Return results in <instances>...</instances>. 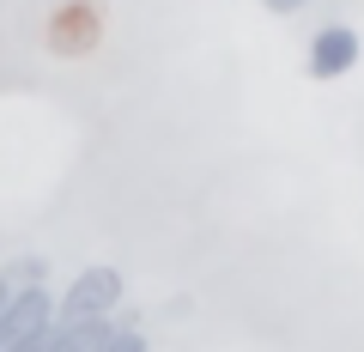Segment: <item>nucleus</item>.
<instances>
[{
	"instance_id": "nucleus-3",
	"label": "nucleus",
	"mask_w": 364,
	"mask_h": 352,
	"mask_svg": "<svg viewBox=\"0 0 364 352\" xmlns=\"http://www.w3.org/2000/svg\"><path fill=\"white\" fill-rule=\"evenodd\" d=\"M358 55H364V37H358L352 25H322V31L310 37L304 67H310V79H340V73L358 67Z\"/></svg>"
},
{
	"instance_id": "nucleus-8",
	"label": "nucleus",
	"mask_w": 364,
	"mask_h": 352,
	"mask_svg": "<svg viewBox=\"0 0 364 352\" xmlns=\"http://www.w3.org/2000/svg\"><path fill=\"white\" fill-rule=\"evenodd\" d=\"M6 298H13V286H6V279H0V310H6Z\"/></svg>"
},
{
	"instance_id": "nucleus-4",
	"label": "nucleus",
	"mask_w": 364,
	"mask_h": 352,
	"mask_svg": "<svg viewBox=\"0 0 364 352\" xmlns=\"http://www.w3.org/2000/svg\"><path fill=\"white\" fill-rule=\"evenodd\" d=\"M0 279L6 286H49V255H6Z\"/></svg>"
},
{
	"instance_id": "nucleus-5",
	"label": "nucleus",
	"mask_w": 364,
	"mask_h": 352,
	"mask_svg": "<svg viewBox=\"0 0 364 352\" xmlns=\"http://www.w3.org/2000/svg\"><path fill=\"white\" fill-rule=\"evenodd\" d=\"M97 352H152V340H146V328L134 322L128 310H116V328H109V340Z\"/></svg>"
},
{
	"instance_id": "nucleus-6",
	"label": "nucleus",
	"mask_w": 364,
	"mask_h": 352,
	"mask_svg": "<svg viewBox=\"0 0 364 352\" xmlns=\"http://www.w3.org/2000/svg\"><path fill=\"white\" fill-rule=\"evenodd\" d=\"M13 352H55V322H49V328H43V334H37V340H18V346H13Z\"/></svg>"
},
{
	"instance_id": "nucleus-1",
	"label": "nucleus",
	"mask_w": 364,
	"mask_h": 352,
	"mask_svg": "<svg viewBox=\"0 0 364 352\" xmlns=\"http://www.w3.org/2000/svg\"><path fill=\"white\" fill-rule=\"evenodd\" d=\"M122 304H128V279H122V267H109V261H91V267H79V274L67 279V292H55V316H61V322L116 316Z\"/></svg>"
},
{
	"instance_id": "nucleus-2",
	"label": "nucleus",
	"mask_w": 364,
	"mask_h": 352,
	"mask_svg": "<svg viewBox=\"0 0 364 352\" xmlns=\"http://www.w3.org/2000/svg\"><path fill=\"white\" fill-rule=\"evenodd\" d=\"M55 322V286H13L6 310H0V352H13L18 340H37Z\"/></svg>"
},
{
	"instance_id": "nucleus-7",
	"label": "nucleus",
	"mask_w": 364,
	"mask_h": 352,
	"mask_svg": "<svg viewBox=\"0 0 364 352\" xmlns=\"http://www.w3.org/2000/svg\"><path fill=\"white\" fill-rule=\"evenodd\" d=\"M261 6H267V13H279V18H291V13H304L310 0H261Z\"/></svg>"
}]
</instances>
